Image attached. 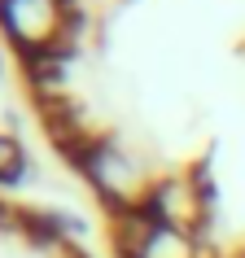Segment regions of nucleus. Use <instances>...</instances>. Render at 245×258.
Returning a JSON list of instances; mask_svg holds the SVG:
<instances>
[{
  "instance_id": "1",
  "label": "nucleus",
  "mask_w": 245,
  "mask_h": 258,
  "mask_svg": "<svg viewBox=\"0 0 245 258\" xmlns=\"http://www.w3.org/2000/svg\"><path fill=\"white\" fill-rule=\"evenodd\" d=\"M75 166L83 171L88 188L101 197L105 215H127V210H145L153 184L162 175V166L149 162V153L127 145L118 132H101L88 149L75 158Z\"/></svg>"
},
{
  "instance_id": "2",
  "label": "nucleus",
  "mask_w": 245,
  "mask_h": 258,
  "mask_svg": "<svg viewBox=\"0 0 245 258\" xmlns=\"http://www.w3.org/2000/svg\"><path fill=\"white\" fill-rule=\"evenodd\" d=\"M79 31L83 27L75 0H0V40L27 66L70 57Z\"/></svg>"
},
{
  "instance_id": "4",
  "label": "nucleus",
  "mask_w": 245,
  "mask_h": 258,
  "mask_svg": "<svg viewBox=\"0 0 245 258\" xmlns=\"http://www.w3.org/2000/svg\"><path fill=\"white\" fill-rule=\"evenodd\" d=\"M145 215L166 223V228L210 236V202H206L202 171H162L149 202H145Z\"/></svg>"
},
{
  "instance_id": "5",
  "label": "nucleus",
  "mask_w": 245,
  "mask_h": 258,
  "mask_svg": "<svg viewBox=\"0 0 245 258\" xmlns=\"http://www.w3.org/2000/svg\"><path fill=\"white\" fill-rule=\"evenodd\" d=\"M27 145L14 136V132H5L0 127V188H9V184H18V179L27 175Z\"/></svg>"
},
{
  "instance_id": "3",
  "label": "nucleus",
  "mask_w": 245,
  "mask_h": 258,
  "mask_svg": "<svg viewBox=\"0 0 245 258\" xmlns=\"http://www.w3.org/2000/svg\"><path fill=\"white\" fill-rule=\"evenodd\" d=\"M109 236L118 258H223L210 236H193V232L166 228L145 210H127V215H109Z\"/></svg>"
}]
</instances>
